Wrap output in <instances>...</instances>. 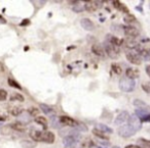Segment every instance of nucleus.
<instances>
[{"instance_id": "5701e85b", "label": "nucleus", "mask_w": 150, "mask_h": 148, "mask_svg": "<svg viewBox=\"0 0 150 148\" xmlns=\"http://www.w3.org/2000/svg\"><path fill=\"white\" fill-rule=\"evenodd\" d=\"M97 129L100 130L101 132H103V133H108V134H111L113 133V130L111 129V128H109L108 126L106 125H103V124H99V125H97Z\"/></svg>"}, {"instance_id": "f8f14e48", "label": "nucleus", "mask_w": 150, "mask_h": 148, "mask_svg": "<svg viewBox=\"0 0 150 148\" xmlns=\"http://www.w3.org/2000/svg\"><path fill=\"white\" fill-rule=\"evenodd\" d=\"M59 121H60V124H62V125H64V126H70V127L76 126V127H77V121H75V119H73L72 117H67V115H62V117H59Z\"/></svg>"}, {"instance_id": "c9c22d12", "label": "nucleus", "mask_w": 150, "mask_h": 148, "mask_svg": "<svg viewBox=\"0 0 150 148\" xmlns=\"http://www.w3.org/2000/svg\"><path fill=\"white\" fill-rule=\"evenodd\" d=\"M28 111H29L30 115H37L39 113V110L37 108H35V107H31V108L28 109Z\"/></svg>"}, {"instance_id": "72a5a7b5", "label": "nucleus", "mask_w": 150, "mask_h": 148, "mask_svg": "<svg viewBox=\"0 0 150 148\" xmlns=\"http://www.w3.org/2000/svg\"><path fill=\"white\" fill-rule=\"evenodd\" d=\"M7 98V92L3 89H0V101H3Z\"/></svg>"}, {"instance_id": "39448f33", "label": "nucleus", "mask_w": 150, "mask_h": 148, "mask_svg": "<svg viewBox=\"0 0 150 148\" xmlns=\"http://www.w3.org/2000/svg\"><path fill=\"white\" fill-rule=\"evenodd\" d=\"M125 57H127V59L129 60L131 64H136V66H140V64H142V58L140 57L139 53L134 51V50L127 51V53H125Z\"/></svg>"}, {"instance_id": "c85d7f7f", "label": "nucleus", "mask_w": 150, "mask_h": 148, "mask_svg": "<svg viewBox=\"0 0 150 148\" xmlns=\"http://www.w3.org/2000/svg\"><path fill=\"white\" fill-rule=\"evenodd\" d=\"M125 22L127 24H133V23H135L136 22V17H135V15H129L127 13V15L125 17Z\"/></svg>"}, {"instance_id": "473e14b6", "label": "nucleus", "mask_w": 150, "mask_h": 148, "mask_svg": "<svg viewBox=\"0 0 150 148\" xmlns=\"http://www.w3.org/2000/svg\"><path fill=\"white\" fill-rule=\"evenodd\" d=\"M112 71H113V72H114L116 75H120V74H121V72H122V71H121V68H120V66H119L117 64H112Z\"/></svg>"}, {"instance_id": "f3484780", "label": "nucleus", "mask_w": 150, "mask_h": 148, "mask_svg": "<svg viewBox=\"0 0 150 148\" xmlns=\"http://www.w3.org/2000/svg\"><path fill=\"white\" fill-rule=\"evenodd\" d=\"M133 104L135 105V106H137L138 108L140 109H145V110H149L150 111V107L148 104H146L144 101L140 100V99H135L133 102Z\"/></svg>"}, {"instance_id": "dca6fc26", "label": "nucleus", "mask_w": 150, "mask_h": 148, "mask_svg": "<svg viewBox=\"0 0 150 148\" xmlns=\"http://www.w3.org/2000/svg\"><path fill=\"white\" fill-rule=\"evenodd\" d=\"M125 45L129 50H138V52L140 51V44L138 42L135 41V39H127L125 42Z\"/></svg>"}, {"instance_id": "2eb2a0df", "label": "nucleus", "mask_w": 150, "mask_h": 148, "mask_svg": "<svg viewBox=\"0 0 150 148\" xmlns=\"http://www.w3.org/2000/svg\"><path fill=\"white\" fill-rule=\"evenodd\" d=\"M92 52L94 54H96L97 56H104L105 55V50L104 48L102 47V46L100 45V44H94V45L92 46Z\"/></svg>"}, {"instance_id": "e433bc0d", "label": "nucleus", "mask_w": 150, "mask_h": 148, "mask_svg": "<svg viewBox=\"0 0 150 148\" xmlns=\"http://www.w3.org/2000/svg\"><path fill=\"white\" fill-rule=\"evenodd\" d=\"M83 7H81V6H79V4H77V6H75L74 8H73V10L75 11V13H81L82 10H83Z\"/></svg>"}, {"instance_id": "49530a36", "label": "nucleus", "mask_w": 150, "mask_h": 148, "mask_svg": "<svg viewBox=\"0 0 150 148\" xmlns=\"http://www.w3.org/2000/svg\"><path fill=\"white\" fill-rule=\"evenodd\" d=\"M99 148H102V147H99Z\"/></svg>"}, {"instance_id": "4c0bfd02", "label": "nucleus", "mask_w": 150, "mask_h": 148, "mask_svg": "<svg viewBox=\"0 0 150 148\" xmlns=\"http://www.w3.org/2000/svg\"><path fill=\"white\" fill-rule=\"evenodd\" d=\"M21 117H22V121H25V123H29L30 121V119H29V115H27V114H25V115H21Z\"/></svg>"}, {"instance_id": "79ce46f5", "label": "nucleus", "mask_w": 150, "mask_h": 148, "mask_svg": "<svg viewBox=\"0 0 150 148\" xmlns=\"http://www.w3.org/2000/svg\"><path fill=\"white\" fill-rule=\"evenodd\" d=\"M146 73H147V75L150 77V66H146Z\"/></svg>"}, {"instance_id": "c756f323", "label": "nucleus", "mask_w": 150, "mask_h": 148, "mask_svg": "<svg viewBox=\"0 0 150 148\" xmlns=\"http://www.w3.org/2000/svg\"><path fill=\"white\" fill-rule=\"evenodd\" d=\"M8 85H9V86H11V87H13V88L20 89V90H21V89H22V87L20 86L19 83L16 82V81L13 80V78H8Z\"/></svg>"}, {"instance_id": "4be33fe9", "label": "nucleus", "mask_w": 150, "mask_h": 148, "mask_svg": "<svg viewBox=\"0 0 150 148\" xmlns=\"http://www.w3.org/2000/svg\"><path fill=\"white\" fill-rule=\"evenodd\" d=\"M138 53H139L140 57L143 58V59L145 60L150 59V48L149 49H141Z\"/></svg>"}, {"instance_id": "9d476101", "label": "nucleus", "mask_w": 150, "mask_h": 148, "mask_svg": "<svg viewBox=\"0 0 150 148\" xmlns=\"http://www.w3.org/2000/svg\"><path fill=\"white\" fill-rule=\"evenodd\" d=\"M101 2L100 1H88V2L84 3L83 8L86 9L88 13H93V11H96L98 8H100Z\"/></svg>"}, {"instance_id": "a211bd4d", "label": "nucleus", "mask_w": 150, "mask_h": 148, "mask_svg": "<svg viewBox=\"0 0 150 148\" xmlns=\"http://www.w3.org/2000/svg\"><path fill=\"white\" fill-rule=\"evenodd\" d=\"M39 107H40V109H41L42 111H43L45 114H47V115H54V110L52 109V107H50V105H47V104H44V103H41V104L39 105Z\"/></svg>"}, {"instance_id": "393cba45", "label": "nucleus", "mask_w": 150, "mask_h": 148, "mask_svg": "<svg viewBox=\"0 0 150 148\" xmlns=\"http://www.w3.org/2000/svg\"><path fill=\"white\" fill-rule=\"evenodd\" d=\"M109 42H110L111 44H113L114 46H117V47H119V46H120L121 44L123 43V40L120 39V38H118V37L112 36V37L109 38Z\"/></svg>"}, {"instance_id": "ea45409f", "label": "nucleus", "mask_w": 150, "mask_h": 148, "mask_svg": "<svg viewBox=\"0 0 150 148\" xmlns=\"http://www.w3.org/2000/svg\"><path fill=\"white\" fill-rule=\"evenodd\" d=\"M29 24H30L29 20H25V21H23L21 23V26H26V25H29Z\"/></svg>"}, {"instance_id": "aec40b11", "label": "nucleus", "mask_w": 150, "mask_h": 148, "mask_svg": "<svg viewBox=\"0 0 150 148\" xmlns=\"http://www.w3.org/2000/svg\"><path fill=\"white\" fill-rule=\"evenodd\" d=\"M113 5H114V7L116 9H118V10L122 11V13H127L129 11V9H127V7L125 6L123 3H121L120 1H113Z\"/></svg>"}, {"instance_id": "ddd939ff", "label": "nucleus", "mask_w": 150, "mask_h": 148, "mask_svg": "<svg viewBox=\"0 0 150 148\" xmlns=\"http://www.w3.org/2000/svg\"><path fill=\"white\" fill-rule=\"evenodd\" d=\"M80 25H81V27L83 28L86 31H93V30L95 29L94 23H93L90 19H88V17L82 19L81 21H80Z\"/></svg>"}, {"instance_id": "9b49d317", "label": "nucleus", "mask_w": 150, "mask_h": 148, "mask_svg": "<svg viewBox=\"0 0 150 148\" xmlns=\"http://www.w3.org/2000/svg\"><path fill=\"white\" fill-rule=\"evenodd\" d=\"M129 112H127V111H121L116 117V119H115V121H114V124L116 126H122L125 121H129Z\"/></svg>"}, {"instance_id": "7c9ffc66", "label": "nucleus", "mask_w": 150, "mask_h": 148, "mask_svg": "<svg viewBox=\"0 0 150 148\" xmlns=\"http://www.w3.org/2000/svg\"><path fill=\"white\" fill-rule=\"evenodd\" d=\"M139 143L142 145V148H150V141L146 139H139Z\"/></svg>"}, {"instance_id": "b1692460", "label": "nucleus", "mask_w": 150, "mask_h": 148, "mask_svg": "<svg viewBox=\"0 0 150 148\" xmlns=\"http://www.w3.org/2000/svg\"><path fill=\"white\" fill-rule=\"evenodd\" d=\"M93 134H94L96 137H99V138H101V139H103V140H108L109 139V137L106 135V134L103 133V132H101L100 130H98L97 128L93 129Z\"/></svg>"}, {"instance_id": "20e7f679", "label": "nucleus", "mask_w": 150, "mask_h": 148, "mask_svg": "<svg viewBox=\"0 0 150 148\" xmlns=\"http://www.w3.org/2000/svg\"><path fill=\"white\" fill-rule=\"evenodd\" d=\"M78 143V138L75 135H68L63 139L64 148H76Z\"/></svg>"}, {"instance_id": "f03ea898", "label": "nucleus", "mask_w": 150, "mask_h": 148, "mask_svg": "<svg viewBox=\"0 0 150 148\" xmlns=\"http://www.w3.org/2000/svg\"><path fill=\"white\" fill-rule=\"evenodd\" d=\"M135 87V80H131V79L125 77V78H121L119 81V89L123 92H132V91H134Z\"/></svg>"}, {"instance_id": "bb28decb", "label": "nucleus", "mask_w": 150, "mask_h": 148, "mask_svg": "<svg viewBox=\"0 0 150 148\" xmlns=\"http://www.w3.org/2000/svg\"><path fill=\"white\" fill-rule=\"evenodd\" d=\"M34 121H35L37 124H39V125L43 126L44 128L47 127V121H46V119L44 117H36Z\"/></svg>"}, {"instance_id": "a19ab883", "label": "nucleus", "mask_w": 150, "mask_h": 148, "mask_svg": "<svg viewBox=\"0 0 150 148\" xmlns=\"http://www.w3.org/2000/svg\"><path fill=\"white\" fill-rule=\"evenodd\" d=\"M0 71H1V72H5V66L2 62H0Z\"/></svg>"}, {"instance_id": "2f4dec72", "label": "nucleus", "mask_w": 150, "mask_h": 148, "mask_svg": "<svg viewBox=\"0 0 150 148\" xmlns=\"http://www.w3.org/2000/svg\"><path fill=\"white\" fill-rule=\"evenodd\" d=\"M50 121H52V125L54 128H59V125H60V121H59V117H54V115H52V117H50Z\"/></svg>"}, {"instance_id": "6ab92c4d", "label": "nucleus", "mask_w": 150, "mask_h": 148, "mask_svg": "<svg viewBox=\"0 0 150 148\" xmlns=\"http://www.w3.org/2000/svg\"><path fill=\"white\" fill-rule=\"evenodd\" d=\"M9 127H11L13 130H15V131H18V132H24L26 130L24 124L21 123V121H17V123L11 124V125H9Z\"/></svg>"}, {"instance_id": "a878e982", "label": "nucleus", "mask_w": 150, "mask_h": 148, "mask_svg": "<svg viewBox=\"0 0 150 148\" xmlns=\"http://www.w3.org/2000/svg\"><path fill=\"white\" fill-rule=\"evenodd\" d=\"M21 145L24 148H34L36 146V143L33 141H29V140H23L21 142Z\"/></svg>"}, {"instance_id": "f257e3e1", "label": "nucleus", "mask_w": 150, "mask_h": 148, "mask_svg": "<svg viewBox=\"0 0 150 148\" xmlns=\"http://www.w3.org/2000/svg\"><path fill=\"white\" fill-rule=\"evenodd\" d=\"M31 138L36 142H44V143L52 144L54 141V134L50 131H32L30 133Z\"/></svg>"}, {"instance_id": "1a4fd4ad", "label": "nucleus", "mask_w": 150, "mask_h": 148, "mask_svg": "<svg viewBox=\"0 0 150 148\" xmlns=\"http://www.w3.org/2000/svg\"><path fill=\"white\" fill-rule=\"evenodd\" d=\"M135 114L140 119V121H150V111L145 110V109H136Z\"/></svg>"}, {"instance_id": "58836bf2", "label": "nucleus", "mask_w": 150, "mask_h": 148, "mask_svg": "<svg viewBox=\"0 0 150 148\" xmlns=\"http://www.w3.org/2000/svg\"><path fill=\"white\" fill-rule=\"evenodd\" d=\"M125 148H142L141 146H138V145H133V144H131V145H127L125 146Z\"/></svg>"}, {"instance_id": "c03bdc74", "label": "nucleus", "mask_w": 150, "mask_h": 148, "mask_svg": "<svg viewBox=\"0 0 150 148\" xmlns=\"http://www.w3.org/2000/svg\"><path fill=\"white\" fill-rule=\"evenodd\" d=\"M112 148H120V147H118V146H113Z\"/></svg>"}, {"instance_id": "412c9836", "label": "nucleus", "mask_w": 150, "mask_h": 148, "mask_svg": "<svg viewBox=\"0 0 150 148\" xmlns=\"http://www.w3.org/2000/svg\"><path fill=\"white\" fill-rule=\"evenodd\" d=\"M8 110H9V112L13 115H15V117H20V115L23 113V108H21V107H19V106H13V107H11Z\"/></svg>"}, {"instance_id": "6e6552de", "label": "nucleus", "mask_w": 150, "mask_h": 148, "mask_svg": "<svg viewBox=\"0 0 150 148\" xmlns=\"http://www.w3.org/2000/svg\"><path fill=\"white\" fill-rule=\"evenodd\" d=\"M123 33L129 39H135L140 35V31L137 28L133 27V26H129V27L123 28Z\"/></svg>"}, {"instance_id": "f704fd0d", "label": "nucleus", "mask_w": 150, "mask_h": 148, "mask_svg": "<svg viewBox=\"0 0 150 148\" xmlns=\"http://www.w3.org/2000/svg\"><path fill=\"white\" fill-rule=\"evenodd\" d=\"M142 89H143V90L145 91L146 93H148V94H150V82L144 83V84L142 85Z\"/></svg>"}, {"instance_id": "0eeeda50", "label": "nucleus", "mask_w": 150, "mask_h": 148, "mask_svg": "<svg viewBox=\"0 0 150 148\" xmlns=\"http://www.w3.org/2000/svg\"><path fill=\"white\" fill-rule=\"evenodd\" d=\"M127 125H129L135 132H138L141 129V121H140V119L136 114L129 115V121H127Z\"/></svg>"}, {"instance_id": "37998d69", "label": "nucleus", "mask_w": 150, "mask_h": 148, "mask_svg": "<svg viewBox=\"0 0 150 148\" xmlns=\"http://www.w3.org/2000/svg\"><path fill=\"white\" fill-rule=\"evenodd\" d=\"M5 119H6V117H5L4 115L0 114V121H5Z\"/></svg>"}, {"instance_id": "7ed1b4c3", "label": "nucleus", "mask_w": 150, "mask_h": 148, "mask_svg": "<svg viewBox=\"0 0 150 148\" xmlns=\"http://www.w3.org/2000/svg\"><path fill=\"white\" fill-rule=\"evenodd\" d=\"M104 49H105V52H107L108 56L110 58H115L118 57L119 55V48L117 46H114L113 44H111L110 42H106L104 45Z\"/></svg>"}, {"instance_id": "423d86ee", "label": "nucleus", "mask_w": 150, "mask_h": 148, "mask_svg": "<svg viewBox=\"0 0 150 148\" xmlns=\"http://www.w3.org/2000/svg\"><path fill=\"white\" fill-rule=\"evenodd\" d=\"M118 135L120 136V137H123V138H129V137H132V136L134 135V134L136 133L135 131H134L133 129H132L131 127H129V125H122L120 126V127L118 128Z\"/></svg>"}, {"instance_id": "a18cd8bd", "label": "nucleus", "mask_w": 150, "mask_h": 148, "mask_svg": "<svg viewBox=\"0 0 150 148\" xmlns=\"http://www.w3.org/2000/svg\"><path fill=\"white\" fill-rule=\"evenodd\" d=\"M1 126H2V125H1V124H0V128H1Z\"/></svg>"}, {"instance_id": "cd10ccee", "label": "nucleus", "mask_w": 150, "mask_h": 148, "mask_svg": "<svg viewBox=\"0 0 150 148\" xmlns=\"http://www.w3.org/2000/svg\"><path fill=\"white\" fill-rule=\"evenodd\" d=\"M11 101H20V102H23L24 96L20 94V93H13L11 96Z\"/></svg>"}, {"instance_id": "4468645a", "label": "nucleus", "mask_w": 150, "mask_h": 148, "mask_svg": "<svg viewBox=\"0 0 150 148\" xmlns=\"http://www.w3.org/2000/svg\"><path fill=\"white\" fill-rule=\"evenodd\" d=\"M140 73L137 68H127L125 71V77L131 80H135V79L139 78Z\"/></svg>"}]
</instances>
